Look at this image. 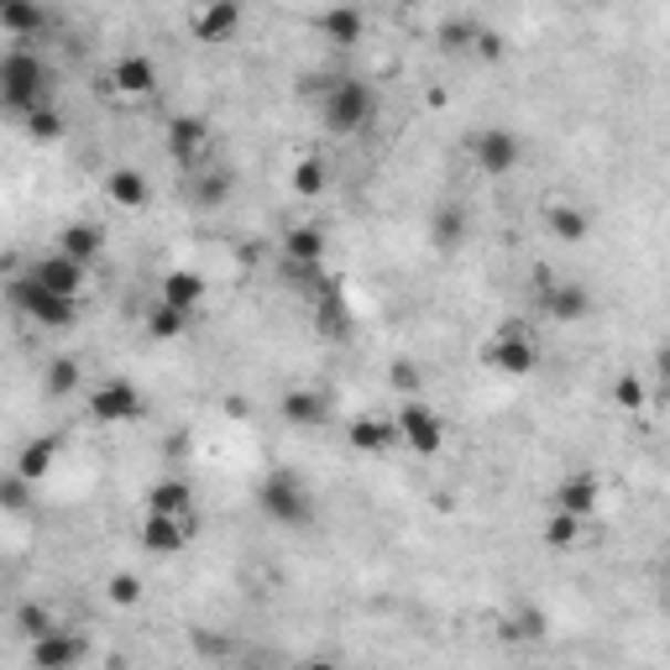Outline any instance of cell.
<instances>
[{"instance_id": "ab89813d", "label": "cell", "mask_w": 670, "mask_h": 670, "mask_svg": "<svg viewBox=\"0 0 670 670\" xmlns=\"http://www.w3.org/2000/svg\"><path fill=\"white\" fill-rule=\"evenodd\" d=\"M27 132H32L38 142H59L63 137V116L48 105V111H38V116H27Z\"/></svg>"}, {"instance_id": "d6a6232c", "label": "cell", "mask_w": 670, "mask_h": 670, "mask_svg": "<svg viewBox=\"0 0 670 670\" xmlns=\"http://www.w3.org/2000/svg\"><path fill=\"white\" fill-rule=\"evenodd\" d=\"M184 325H189V315H178V310H168V304H153V310H147V335H153V341H178V335H184Z\"/></svg>"}, {"instance_id": "f546056e", "label": "cell", "mask_w": 670, "mask_h": 670, "mask_svg": "<svg viewBox=\"0 0 670 670\" xmlns=\"http://www.w3.org/2000/svg\"><path fill=\"white\" fill-rule=\"evenodd\" d=\"M289 184H294L299 199H320V195H325V184H331V168H325L320 158H304V163H294Z\"/></svg>"}, {"instance_id": "bcb514c9", "label": "cell", "mask_w": 670, "mask_h": 670, "mask_svg": "<svg viewBox=\"0 0 670 670\" xmlns=\"http://www.w3.org/2000/svg\"><path fill=\"white\" fill-rule=\"evenodd\" d=\"M247 670H252V666H247Z\"/></svg>"}, {"instance_id": "f35d334b", "label": "cell", "mask_w": 670, "mask_h": 670, "mask_svg": "<svg viewBox=\"0 0 670 670\" xmlns=\"http://www.w3.org/2000/svg\"><path fill=\"white\" fill-rule=\"evenodd\" d=\"M503 634H509V639H540V634H545V613L524 608L519 618H509V624H503Z\"/></svg>"}, {"instance_id": "7402d4cb", "label": "cell", "mask_w": 670, "mask_h": 670, "mask_svg": "<svg viewBox=\"0 0 670 670\" xmlns=\"http://www.w3.org/2000/svg\"><path fill=\"white\" fill-rule=\"evenodd\" d=\"M116 90L121 95H153L158 90V63L147 53H121L116 59Z\"/></svg>"}, {"instance_id": "4dcf8cb0", "label": "cell", "mask_w": 670, "mask_h": 670, "mask_svg": "<svg viewBox=\"0 0 670 670\" xmlns=\"http://www.w3.org/2000/svg\"><path fill=\"white\" fill-rule=\"evenodd\" d=\"M59 629V618H53V608L48 603H21L17 608V634L32 645V639H42V634H53Z\"/></svg>"}, {"instance_id": "30bf717a", "label": "cell", "mask_w": 670, "mask_h": 670, "mask_svg": "<svg viewBox=\"0 0 670 670\" xmlns=\"http://www.w3.org/2000/svg\"><path fill=\"white\" fill-rule=\"evenodd\" d=\"M27 278H32L38 289H48V294H59V299H80V294H84V278H90V268L69 262L63 252H42L38 262L27 268Z\"/></svg>"}, {"instance_id": "9c48e42d", "label": "cell", "mask_w": 670, "mask_h": 670, "mask_svg": "<svg viewBox=\"0 0 670 670\" xmlns=\"http://www.w3.org/2000/svg\"><path fill=\"white\" fill-rule=\"evenodd\" d=\"M32 670H80L84 655H90V639L74 629H53L42 634V639H32Z\"/></svg>"}, {"instance_id": "7bdbcfd3", "label": "cell", "mask_w": 670, "mask_h": 670, "mask_svg": "<svg viewBox=\"0 0 670 670\" xmlns=\"http://www.w3.org/2000/svg\"><path fill=\"white\" fill-rule=\"evenodd\" d=\"M477 53H482V59H503V42H498V32H482V38H477Z\"/></svg>"}, {"instance_id": "8992f818", "label": "cell", "mask_w": 670, "mask_h": 670, "mask_svg": "<svg viewBox=\"0 0 670 670\" xmlns=\"http://www.w3.org/2000/svg\"><path fill=\"white\" fill-rule=\"evenodd\" d=\"M84 409L95 425H132V419L147 415V398H142L137 383H126V377H105L95 383L90 394H84Z\"/></svg>"}, {"instance_id": "d4e9b609", "label": "cell", "mask_w": 670, "mask_h": 670, "mask_svg": "<svg viewBox=\"0 0 670 670\" xmlns=\"http://www.w3.org/2000/svg\"><path fill=\"white\" fill-rule=\"evenodd\" d=\"M105 195L116 199L121 210H142V205L153 199V184H147L142 168H116V174L105 178Z\"/></svg>"}, {"instance_id": "d590c367", "label": "cell", "mask_w": 670, "mask_h": 670, "mask_svg": "<svg viewBox=\"0 0 670 670\" xmlns=\"http://www.w3.org/2000/svg\"><path fill=\"white\" fill-rule=\"evenodd\" d=\"M477 38H482V27H477L472 17H446L440 21V42H446V48H472Z\"/></svg>"}, {"instance_id": "d6986e66", "label": "cell", "mask_w": 670, "mask_h": 670, "mask_svg": "<svg viewBox=\"0 0 670 670\" xmlns=\"http://www.w3.org/2000/svg\"><path fill=\"white\" fill-rule=\"evenodd\" d=\"M278 415L289 419V425H299V430H315V425L331 419V398L320 394V388H289L283 404H278Z\"/></svg>"}, {"instance_id": "74e56055", "label": "cell", "mask_w": 670, "mask_h": 670, "mask_svg": "<svg viewBox=\"0 0 670 670\" xmlns=\"http://www.w3.org/2000/svg\"><path fill=\"white\" fill-rule=\"evenodd\" d=\"M111 603H116V608H137L142 603V576H132V572L111 576Z\"/></svg>"}, {"instance_id": "7a4b0ae2", "label": "cell", "mask_w": 670, "mask_h": 670, "mask_svg": "<svg viewBox=\"0 0 670 670\" xmlns=\"http://www.w3.org/2000/svg\"><path fill=\"white\" fill-rule=\"evenodd\" d=\"M257 509L268 513L273 524L283 530H310L315 524V493H310V482L294 472V467H278L257 482Z\"/></svg>"}, {"instance_id": "e575fe53", "label": "cell", "mask_w": 670, "mask_h": 670, "mask_svg": "<svg viewBox=\"0 0 670 670\" xmlns=\"http://www.w3.org/2000/svg\"><path fill=\"white\" fill-rule=\"evenodd\" d=\"M576 540H582V524L566 519V513H551V524H545V545H551V551H576Z\"/></svg>"}, {"instance_id": "4316f807", "label": "cell", "mask_w": 670, "mask_h": 670, "mask_svg": "<svg viewBox=\"0 0 670 670\" xmlns=\"http://www.w3.org/2000/svg\"><path fill=\"white\" fill-rule=\"evenodd\" d=\"M283 252H289V268H315L320 257H325V231L320 226H289Z\"/></svg>"}, {"instance_id": "ee69618b", "label": "cell", "mask_w": 670, "mask_h": 670, "mask_svg": "<svg viewBox=\"0 0 670 670\" xmlns=\"http://www.w3.org/2000/svg\"><path fill=\"white\" fill-rule=\"evenodd\" d=\"M299 670H335V660H304Z\"/></svg>"}, {"instance_id": "2e32d148", "label": "cell", "mask_w": 670, "mask_h": 670, "mask_svg": "<svg viewBox=\"0 0 670 670\" xmlns=\"http://www.w3.org/2000/svg\"><path fill=\"white\" fill-rule=\"evenodd\" d=\"M147 513L158 519H195V488L184 477H163L147 488Z\"/></svg>"}, {"instance_id": "836d02e7", "label": "cell", "mask_w": 670, "mask_h": 670, "mask_svg": "<svg viewBox=\"0 0 670 670\" xmlns=\"http://www.w3.org/2000/svg\"><path fill=\"white\" fill-rule=\"evenodd\" d=\"M0 509H6V513H27V509H32V482H21L17 472L0 477Z\"/></svg>"}, {"instance_id": "4fadbf2b", "label": "cell", "mask_w": 670, "mask_h": 670, "mask_svg": "<svg viewBox=\"0 0 670 670\" xmlns=\"http://www.w3.org/2000/svg\"><path fill=\"white\" fill-rule=\"evenodd\" d=\"M205 153H210V121H199V116L168 121V158L184 163V168H199Z\"/></svg>"}, {"instance_id": "ac0fdd59", "label": "cell", "mask_w": 670, "mask_h": 670, "mask_svg": "<svg viewBox=\"0 0 670 670\" xmlns=\"http://www.w3.org/2000/svg\"><path fill=\"white\" fill-rule=\"evenodd\" d=\"M346 446H352L356 456H383L398 446V430L394 419H377V415H362L346 425Z\"/></svg>"}, {"instance_id": "ffe728a7", "label": "cell", "mask_w": 670, "mask_h": 670, "mask_svg": "<svg viewBox=\"0 0 670 670\" xmlns=\"http://www.w3.org/2000/svg\"><path fill=\"white\" fill-rule=\"evenodd\" d=\"M0 32L11 42H32L48 32V11L42 6H27V0H6L0 6Z\"/></svg>"}, {"instance_id": "f6af8a7d", "label": "cell", "mask_w": 670, "mask_h": 670, "mask_svg": "<svg viewBox=\"0 0 670 670\" xmlns=\"http://www.w3.org/2000/svg\"><path fill=\"white\" fill-rule=\"evenodd\" d=\"M0 59H6V53H0Z\"/></svg>"}, {"instance_id": "60d3db41", "label": "cell", "mask_w": 670, "mask_h": 670, "mask_svg": "<svg viewBox=\"0 0 670 670\" xmlns=\"http://www.w3.org/2000/svg\"><path fill=\"white\" fill-rule=\"evenodd\" d=\"M613 398H618L624 409H645V383H639V377H618V383H613Z\"/></svg>"}, {"instance_id": "8fae6325", "label": "cell", "mask_w": 670, "mask_h": 670, "mask_svg": "<svg viewBox=\"0 0 670 670\" xmlns=\"http://www.w3.org/2000/svg\"><path fill=\"white\" fill-rule=\"evenodd\" d=\"M540 304H545V315L561 320V325H576V320L592 315V294L582 283H555L551 273H540Z\"/></svg>"}, {"instance_id": "5b68a950", "label": "cell", "mask_w": 670, "mask_h": 670, "mask_svg": "<svg viewBox=\"0 0 670 670\" xmlns=\"http://www.w3.org/2000/svg\"><path fill=\"white\" fill-rule=\"evenodd\" d=\"M488 362H493V373L503 377H530L540 367V341L524 320H503L493 331V346H488Z\"/></svg>"}, {"instance_id": "7c38bea8", "label": "cell", "mask_w": 670, "mask_h": 670, "mask_svg": "<svg viewBox=\"0 0 670 670\" xmlns=\"http://www.w3.org/2000/svg\"><path fill=\"white\" fill-rule=\"evenodd\" d=\"M555 513H566V519H576V524H587L592 513H597V503H603V482L592 472H572L561 488H555Z\"/></svg>"}, {"instance_id": "f1b7e54d", "label": "cell", "mask_w": 670, "mask_h": 670, "mask_svg": "<svg viewBox=\"0 0 670 670\" xmlns=\"http://www.w3.org/2000/svg\"><path fill=\"white\" fill-rule=\"evenodd\" d=\"M195 205H205V210H216V205H226L231 199V174L226 168H195Z\"/></svg>"}, {"instance_id": "1f68e13d", "label": "cell", "mask_w": 670, "mask_h": 670, "mask_svg": "<svg viewBox=\"0 0 670 670\" xmlns=\"http://www.w3.org/2000/svg\"><path fill=\"white\" fill-rule=\"evenodd\" d=\"M80 388H84V367L74 362V356H59V362L48 367V394L69 398V394H80Z\"/></svg>"}, {"instance_id": "cb8c5ba5", "label": "cell", "mask_w": 670, "mask_h": 670, "mask_svg": "<svg viewBox=\"0 0 670 670\" xmlns=\"http://www.w3.org/2000/svg\"><path fill=\"white\" fill-rule=\"evenodd\" d=\"M237 27H241V6H231V0H216V6H205V11L195 17V38L199 42H226Z\"/></svg>"}, {"instance_id": "9a60e30c", "label": "cell", "mask_w": 670, "mask_h": 670, "mask_svg": "<svg viewBox=\"0 0 670 670\" xmlns=\"http://www.w3.org/2000/svg\"><path fill=\"white\" fill-rule=\"evenodd\" d=\"M189 534H195V519H158V513H147V519H142V551L178 555L189 545Z\"/></svg>"}, {"instance_id": "b9f144b4", "label": "cell", "mask_w": 670, "mask_h": 670, "mask_svg": "<svg viewBox=\"0 0 670 670\" xmlns=\"http://www.w3.org/2000/svg\"><path fill=\"white\" fill-rule=\"evenodd\" d=\"M394 383H398V388H409V394H415L419 383H425V367H415V362H394Z\"/></svg>"}, {"instance_id": "277c9868", "label": "cell", "mask_w": 670, "mask_h": 670, "mask_svg": "<svg viewBox=\"0 0 670 670\" xmlns=\"http://www.w3.org/2000/svg\"><path fill=\"white\" fill-rule=\"evenodd\" d=\"M377 116V90L362 80H335L325 90V126L335 137H356L367 121Z\"/></svg>"}, {"instance_id": "603a6c76", "label": "cell", "mask_w": 670, "mask_h": 670, "mask_svg": "<svg viewBox=\"0 0 670 670\" xmlns=\"http://www.w3.org/2000/svg\"><path fill=\"white\" fill-rule=\"evenodd\" d=\"M467 237H472V216H467L461 205H440L435 220H430V241H435V247H440V252H456Z\"/></svg>"}, {"instance_id": "3957f363", "label": "cell", "mask_w": 670, "mask_h": 670, "mask_svg": "<svg viewBox=\"0 0 670 670\" xmlns=\"http://www.w3.org/2000/svg\"><path fill=\"white\" fill-rule=\"evenodd\" d=\"M6 299H11V304H17V310L32 320V325H42V331H69V325L80 320V299L48 294V289H38L27 273H17L11 283H6Z\"/></svg>"}, {"instance_id": "83f0119b", "label": "cell", "mask_w": 670, "mask_h": 670, "mask_svg": "<svg viewBox=\"0 0 670 670\" xmlns=\"http://www.w3.org/2000/svg\"><path fill=\"white\" fill-rule=\"evenodd\" d=\"M320 27H325V38H331V42L352 48V42H362V27H367V17H362V11H352V6H335V11H325V17H320Z\"/></svg>"}, {"instance_id": "8d00e7d4", "label": "cell", "mask_w": 670, "mask_h": 670, "mask_svg": "<svg viewBox=\"0 0 670 670\" xmlns=\"http://www.w3.org/2000/svg\"><path fill=\"white\" fill-rule=\"evenodd\" d=\"M320 331H325V335L346 331V299L335 294V289H325V294H320Z\"/></svg>"}, {"instance_id": "e0dca14e", "label": "cell", "mask_w": 670, "mask_h": 670, "mask_svg": "<svg viewBox=\"0 0 670 670\" xmlns=\"http://www.w3.org/2000/svg\"><path fill=\"white\" fill-rule=\"evenodd\" d=\"M53 252H63L69 262H80V268H90L100 252H105V231H100L95 220H69L59 231V247Z\"/></svg>"}, {"instance_id": "6da1fadb", "label": "cell", "mask_w": 670, "mask_h": 670, "mask_svg": "<svg viewBox=\"0 0 670 670\" xmlns=\"http://www.w3.org/2000/svg\"><path fill=\"white\" fill-rule=\"evenodd\" d=\"M0 105H11L17 116H38L53 105V69L32 48H11L0 59Z\"/></svg>"}, {"instance_id": "484cf974", "label": "cell", "mask_w": 670, "mask_h": 670, "mask_svg": "<svg viewBox=\"0 0 670 670\" xmlns=\"http://www.w3.org/2000/svg\"><path fill=\"white\" fill-rule=\"evenodd\" d=\"M545 226H551V237L566 241V247H576V241L592 237V216L582 210V205H551V210H545Z\"/></svg>"}, {"instance_id": "44dd1931", "label": "cell", "mask_w": 670, "mask_h": 670, "mask_svg": "<svg viewBox=\"0 0 670 670\" xmlns=\"http://www.w3.org/2000/svg\"><path fill=\"white\" fill-rule=\"evenodd\" d=\"M53 461H59V435H38V440H27V446L17 451V467H11V472L38 488L42 477L53 472Z\"/></svg>"}, {"instance_id": "ba28073f", "label": "cell", "mask_w": 670, "mask_h": 670, "mask_svg": "<svg viewBox=\"0 0 670 670\" xmlns=\"http://www.w3.org/2000/svg\"><path fill=\"white\" fill-rule=\"evenodd\" d=\"M472 163H477V174L503 178L524 163V142H519L513 126H482V132L472 137Z\"/></svg>"}, {"instance_id": "52a82bcc", "label": "cell", "mask_w": 670, "mask_h": 670, "mask_svg": "<svg viewBox=\"0 0 670 670\" xmlns=\"http://www.w3.org/2000/svg\"><path fill=\"white\" fill-rule=\"evenodd\" d=\"M394 430L419 456H440V446H446V419L435 415L425 398H404V409L394 415Z\"/></svg>"}, {"instance_id": "5bb4252c", "label": "cell", "mask_w": 670, "mask_h": 670, "mask_svg": "<svg viewBox=\"0 0 670 670\" xmlns=\"http://www.w3.org/2000/svg\"><path fill=\"white\" fill-rule=\"evenodd\" d=\"M205 294H210V283H205L195 268H174V273H163V283H158V299L168 310H178V315H195L199 304H205Z\"/></svg>"}]
</instances>
